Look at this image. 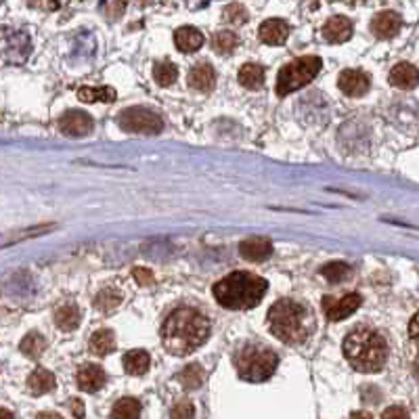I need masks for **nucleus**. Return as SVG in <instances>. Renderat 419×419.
I'll list each match as a JSON object with an SVG mask.
<instances>
[{"instance_id":"nucleus-1","label":"nucleus","mask_w":419,"mask_h":419,"mask_svg":"<svg viewBox=\"0 0 419 419\" xmlns=\"http://www.w3.org/2000/svg\"><path fill=\"white\" fill-rule=\"evenodd\" d=\"M207 335H210L207 319L199 310L189 306L177 308L161 327L163 348L177 356H185L197 350L201 344H205Z\"/></svg>"},{"instance_id":"nucleus-2","label":"nucleus","mask_w":419,"mask_h":419,"mask_svg":"<svg viewBox=\"0 0 419 419\" xmlns=\"http://www.w3.org/2000/svg\"><path fill=\"white\" fill-rule=\"evenodd\" d=\"M344 356L361 373H377L388 361V344L369 327L352 329L344 340Z\"/></svg>"},{"instance_id":"nucleus-3","label":"nucleus","mask_w":419,"mask_h":419,"mask_svg":"<svg viewBox=\"0 0 419 419\" xmlns=\"http://www.w3.org/2000/svg\"><path fill=\"white\" fill-rule=\"evenodd\" d=\"M267 289H269L267 279L239 271L218 281L212 291L220 306L231 310H247L260 304Z\"/></svg>"},{"instance_id":"nucleus-4","label":"nucleus","mask_w":419,"mask_h":419,"mask_svg":"<svg viewBox=\"0 0 419 419\" xmlns=\"http://www.w3.org/2000/svg\"><path fill=\"white\" fill-rule=\"evenodd\" d=\"M269 327L283 344H300L315 329L313 315L306 306L293 300H279L269 310Z\"/></svg>"},{"instance_id":"nucleus-5","label":"nucleus","mask_w":419,"mask_h":419,"mask_svg":"<svg viewBox=\"0 0 419 419\" xmlns=\"http://www.w3.org/2000/svg\"><path fill=\"white\" fill-rule=\"evenodd\" d=\"M233 363L241 380L258 384V382H267L275 373L279 359L271 348L262 344H245L241 350H237Z\"/></svg>"},{"instance_id":"nucleus-6","label":"nucleus","mask_w":419,"mask_h":419,"mask_svg":"<svg viewBox=\"0 0 419 419\" xmlns=\"http://www.w3.org/2000/svg\"><path fill=\"white\" fill-rule=\"evenodd\" d=\"M321 67H323V61L313 55L300 57L296 61L283 65L277 76V95L287 97L289 93H296L298 89L304 87V84L313 82L319 76Z\"/></svg>"},{"instance_id":"nucleus-7","label":"nucleus","mask_w":419,"mask_h":419,"mask_svg":"<svg viewBox=\"0 0 419 419\" xmlns=\"http://www.w3.org/2000/svg\"><path fill=\"white\" fill-rule=\"evenodd\" d=\"M120 126L133 135H157L163 128V122L145 107H131L120 113Z\"/></svg>"},{"instance_id":"nucleus-8","label":"nucleus","mask_w":419,"mask_h":419,"mask_svg":"<svg viewBox=\"0 0 419 419\" xmlns=\"http://www.w3.org/2000/svg\"><path fill=\"white\" fill-rule=\"evenodd\" d=\"M361 302H363V298L359 296V293H346V296L340 300L325 296L321 306H323V313L329 321H342V319L350 317L352 313H356Z\"/></svg>"},{"instance_id":"nucleus-9","label":"nucleus","mask_w":419,"mask_h":419,"mask_svg":"<svg viewBox=\"0 0 419 419\" xmlns=\"http://www.w3.org/2000/svg\"><path fill=\"white\" fill-rule=\"evenodd\" d=\"M93 117L80 109H71L59 120V131L67 137H87L93 133Z\"/></svg>"},{"instance_id":"nucleus-10","label":"nucleus","mask_w":419,"mask_h":419,"mask_svg":"<svg viewBox=\"0 0 419 419\" xmlns=\"http://www.w3.org/2000/svg\"><path fill=\"white\" fill-rule=\"evenodd\" d=\"M369 76L359 69H344L338 78V87L348 97H363L369 91Z\"/></svg>"},{"instance_id":"nucleus-11","label":"nucleus","mask_w":419,"mask_h":419,"mask_svg":"<svg viewBox=\"0 0 419 419\" xmlns=\"http://www.w3.org/2000/svg\"><path fill=\"white\" fill-rule=\"evenodd\" d=\"M239 254L249 262H262L273 254V243L267 237H249L239 243Z\"/></svg>"},{"instance_id":"nucleus-12","label":"nucleus","mask_w":419,"mask_h":419,"mask_svg":"<svg viewBox=\"0 0 419 419\" xmlns=\"http://www.w3.org/2000/svg\"><path fill=\"white\" fill-rule=\"evenodd\" d=\"M403 25V19L398 13L394 11H384L380 15H375L373 21H371V32L377 36V38H382V40H388V38H394L398 34Z\"/></svg>"},{"instance_id":"nucleus-13","label":"nucleus","mask_w":419,"mask_h":419,"mask_svg":"<svg viewBox=\"0 0 419 419\" xmlns=\"http://www.w3.org/2000/svg\"><path fill=\"white\" fill-rule=\"evenodd\" d=\"M107 382L105 371L99 365H84L78 371V386L84 392H99Z\"/></svg>"},{"instance_id":"nucleus-14","label":"nucleus","mask_w":419,"mask_h":419,"mask_svg":"<svg viewBox=\"0 0 419 419\" xmlns=\"http://www.w3.org/2000/svg\"><path fill=\"white\" fill-rule=\"evenodd\" d=\"M390 84L400 91H411L419 84V71L411 63H398L390 71Z\"/></svg>"},{"instance_id":"nucleus-15","label":"nucleus","mask_w":419,"mask_h":419,"mask_svg":"<svg viewBox=\"0 0 419 419\" xmlns=\"http://www.w3.org/2000/svg\"><path fill=\"white\" fill-rule=\"evenodd\" d=\"M258 34H260V40L267 42V45L279 47L289 36V23L283 19H269L260 25Z\"/></svg>"},{"instance_id":"nucleus-16","label":"nucleus","mask_w":419,"mask_h":419,"mask_svg":"<svg viewBox=\"0 0 419 419\" xmlns=\"http://www.w3.org/2000/svg\"><path fill=\"white\" fill-rule=\"evenodd\" d=\"M352 36V23L346 17H331L323 25V38L331 45H338V42H346Z\"/></svg>"},{"instance_id":"nucleus-17","label":"nucleus","mask_w":419,"mask_h":419,"mask_svg":"<svg viewBox=\"0 0 419 419\" xmlns=\"http://www.w3.org/2000/svg\"><path fill=\"white\" fill-rule=\"evenodd\" d=\"M216 82V73L210 63H197L191 71H189V87L199 91V93H207L214 89Z\"/></svg>"},{"instance_id":"nucleus-18","label":"nucleus","mask_w":419,"mask_h":419,"mask_svg":"<svg viewBox=\"0 0 419 419\" xmlns=\"http://www.w3.org/2000/svg\"><path fill=\"white\" fill-rule=\"evenodd\" d=\"M174 42H177V49L181 53H195L201 45H203V36L197 27H191V25H185V27H179L177 34H174Z\"/></svg>"},{"instance_id":"nucleus-19","label":"nucleus","mask_w":419,"mask_h":419,"mask_svg":"<svg viewBox=\"0 0 419 419\" xmlns=\"http://www.w3.org/2000/svg\"><path fill=\"white\" fill-rule=\"evenodd\" d=\"M55 388V375L47 369H36L27 377V390L34 396H42Z\"/></svg>"},{"instance_id":"nucleus-20","label":"nucleus","mask_w":419,"mask_h":419,"mask_svg":"<svg viewBox=\"0 0 419 419\" xmlns=\"http://www.w3.org/2000/svg\"><path fill=\"white\" fill-rule=\"evenodd\" d=\"M237 78H239L241 87H245L249 91H256V89H260L262 84H264V69L260 65H256V63H245L239 69Z\"/></svg>"},{"instance_id":"nucleus-21","label":"nucleus","mask_w":419,"mask_h":419,"mask_svg":"<svg viewBox=\"0 0 419 419\" xmlns=\"http://www.w3.org/2000/svg\"><path fill=\"white\" fill-rule=\"evenodd\" d=\"M55 323L63 331H73L80 325V310L76 304H63L55 310Z\"/></svg>"},{"instance_id":"nucleus-22","label":"nucleus","mask_w":419,"mask_h":419,"mask_svg":"<svg viewBox=\"0 0 419 419\" xmlns=\"http://www.w3.org/2000/svg\"><path fill=\"white\" fill-rule=\"evenodd\" d=\"M78 99L84 103H113L115 101V91L105 89V87H89V89H80Z\"/></svg>"},{"instance_id":"nucleus-23","label":"nucleus","mask_w":419,"mask_h":419,"mask_svg":"<svg viewBox=\"0 0 419 419\" xmlns=\"http://www.w3.org/2000/svg\"><path fill=\"white\" fill-rule=\"evenodd\" d=\"M141 403L137 398H120L111 409V419H139Z\"/></svg>"},{"instance_id":"nucleus-24","label":"nucleus","mask_w":419,"mask_h":419,"mask_svg":"<svg viewBox=\"0 0 419 419\" xmlns=\"http://www.w3.org/2000/svg\"><path fill=\"white\" fill-rule=\"evenodd\" d=\"M124 369L131 375H143L149 369V354L145 350H131L124 356Z\"/></svg>"},{"instance_id":"nucleus-25","label":"nucleus","mask_w":419,"mask_h":419,"mask_svg":"<svg viewBox=\"0 0 419 419\" xmlns=\"http://www.w3.org/2000/svg\"><path fill=\"white\" fill-rule=\"evenodd\" d=\"M113 348H115V338H113V331L109 329H99L91 338V350L99 356L113 352Z\"/></svg>"},{"instance_id":"nucleus-26","label":"nucleus","mask_w":419,"mask_h":419,"mask_svg":"<svg viewBox=\"0 0 419 419\" xmlns=\"http://www.w3.org/2000/svg\"><path fill=\"white\" fill-rule=\"evenodd\" d=\"M122 304V293L117 291V289H113V287H105L99 296L95 298V306H97V310H101V313H111V310H115L117 306Z\"/></svg>"},{"instance_id":"nucleus-27","label":"nucleus","mask_w":419,"mask_h":419,"mask_svg":"<svg viewBox=\"0 0 419 419\" xmlns=\"http://www.w3.org/2000/svg\"><path fill=\"white\" fill-rule=\"evenodd\" d=\"M21 352L25 354V356H30V359H38L42 352H45V348H47V340L42 338L40 333H27L25 338L21 340Z\"/></svg>"},{"instance_id":"nucleus-28","label":"nucleus","mask_w":419,"mask_h":419,"mask_svg":"<svg viewBox=\"0 0 419 419\" xmlns=\"http://www.w3.org/2000/svg\"><path fill=\"white\" fill-rule=\"evenodd\" d=\"M153 78L159 87H170L174 84V80L179 78V69L174 63H168V61H161V63H155L153 67Z\"/></svg>"},{"instance_id":"nucleus-29","label":"nucleus","mask_w":419,"mask_h":419,"mask_svg":"<svg viewBox=\"0 0 419 419\" xmlns=\"http://www.w3.org/2000/svg\"><path fill=\"white\" fill-rule=\"evenodd\" d=\"M179 382L187 388V390H197L203 384V371L199 365H187L181 373H179Z\"/></svg>"},{"instance_id":"nucleus-30","label":"nucleus","mask_w":419,"mask_h":419,"mask_svg":"<svg viewBox=\"0 0 419 419\" xmlns=\"http://www.w3.org/2000/svg\"><path fill=\"white\" fill-rule=\"evenodd\" d=\"M321 275L329 279L331 283H338L350 277V267L346 262H329L321 269Z\"/></svg>"},{"instance_id":"nucleus-31","label":"nucleus","mask_w":419,"mask_h":419,"mask_svg":"<svg viewBox=\"0 0 419 419\" xmlns=\"http://www.w3.org/2000/svg\"><path fill=\"white\" fill-rule=\"evenodd\" d=\"M237 34L233 32H216L212 38V47L216 53H231L237 47Z\"/></svg>"},{"instance_id":"nucleus-32","label":"nucleus","mask_w":419,"mask_h":419,"mask_svg":"<svg viewBox=\"0 0 419 419\" xmlns=\"http://www.w3.org/2000/svg\"><path fill=\"white\" fill-rule=\"evenodd\" d=\"M223 15L229 23H235V25H241L247 21V11L241 5H229Z\"/></svg>"},{"instance_id":"nucleus-33","label":"nucleus","mask_w":419,"mask_h":419,"mask_svg":"<svg viewBox=\"0 0 419 419\" xmlns=\"http://www.w3.org/2000/svg\"><path fill=\"white\" fill-rule=\"evenodd\" d=\"M172 419H193L195 417V407L191 403H179L172 411H170Z\"/></svg>"},{"instance_id":"nucleus-34","label":"nucleus","mask_w":419,"mask_h":419,"mask_svg":"<svg viewBox=\"0 0 419 419\" xmlns=\"http://www.w3.org/2000/svg\"><path fill=\"white\" fill-rule=\"evenodd\" d=\"M382 419H409V413H407L405 407L394 405V407H388V409L382 413Z\"/></svg>"},{"instance_id":"nucleus-35","label":"nucleus","mask_w":419,"mask_h":419,"mask_svg":"<svg viewBox=\"0 0 419 419\" xmlns=\"http://www.w3.org/2000/svg\"><path fill=\"white\" fill-rule=\"evenodd\" d=\"M133 277L139 281V285H151L155 281V277H153V273L149 269H135Z\"/></svg>"},{"instance_id":"nucleus-36","label":"nucleus","mask_w":419,"mask_h":419,"mask_svg":"<svg viewBox=\"0 0 419 419\" xmlns=\"http://www.w3.org/2000/svg\"><path fill=\"white\" fill-rule=\"evenodd\" d=\"M101 11H103L109 19H115V17H120V15L124 13V5H122V3H107V5L101 7Z\"/></svg>"},{"instance_id":"nucleus-37","label":"nucleus","mask_w":419,"mask_h":419,"mask_svg":"<svg viewBox=\"0 0 419 419\" xmlns=\"http://www.w3.org/2000/svg\"><path fill=\"white\" fill-rule=\"evenodd\" d=\"M69 409L76 415V419H84V403L82 400H78V398L69 400Z\"/></svg>"},{"instance_id":"nucleus-38","label":"nucleus","mask_w":419,"mask_h":419,"mask_svg":"<svg viewBox=\"0 0 419 419\" xmlns=\"http://www.w3.org/2000/svg\"><path fill=\"white\" fill-rule=\"evenodd\" d=\"M409 335H411L413 340H419V313L409 323Z\"/></svg>"},{"instance_id":"nucleus-39","label":"nucleus","mask_w":419,"mask_h":419,"mask_svg":"<svg viewBox=\"0 0 419 419\" xmlns=\"http://www.w3.org/2000/svg\"><path fill=\"white\" fill-rule=\"evenodd\" d=\"M36 419H63V417L59 413H55V411H40L36 415Z\"/></svg>"},{"instance_id":"nucleus-40","label":"nucleus","mask_w":419,"mask_h":419,"mask_svg":"<svg viewBox=\"0 0 419 419\" xmlns=\"http://www.w3.org/2000/svg\"><path fill=\"white\" fill-rule=\"evenodd\" d=\"M350 419H373V415L369 411H354L350 415Z\"/></svg>"},{"instance_id":"nucleus-41","label":"nucleus","mask_w":419,"mask_h":419,"mask_svg":"<svg viewBox=\"0 0 419 419\" xmlns=\"http://www.w3.org/2000/svg\"><path fill=\"white\" fill-rule=\"evenodd\" d=\"M0 419H13V413L7 409H0Z\"/></svg>"},{"instance_id":"nucleus-42","label":"nucleus","mask_w":419,"mask_h":419,"mask_svg":"<svg viewBox=\"0 0 419 419\" xmlns=\"http://www.w3.org/2000/svg\"><path fill=\"white\" fill-rule=\"evenodd\" d=\"M415 375L419 377V354H417V359H415Z\"/></svg>"}]
</instances>
